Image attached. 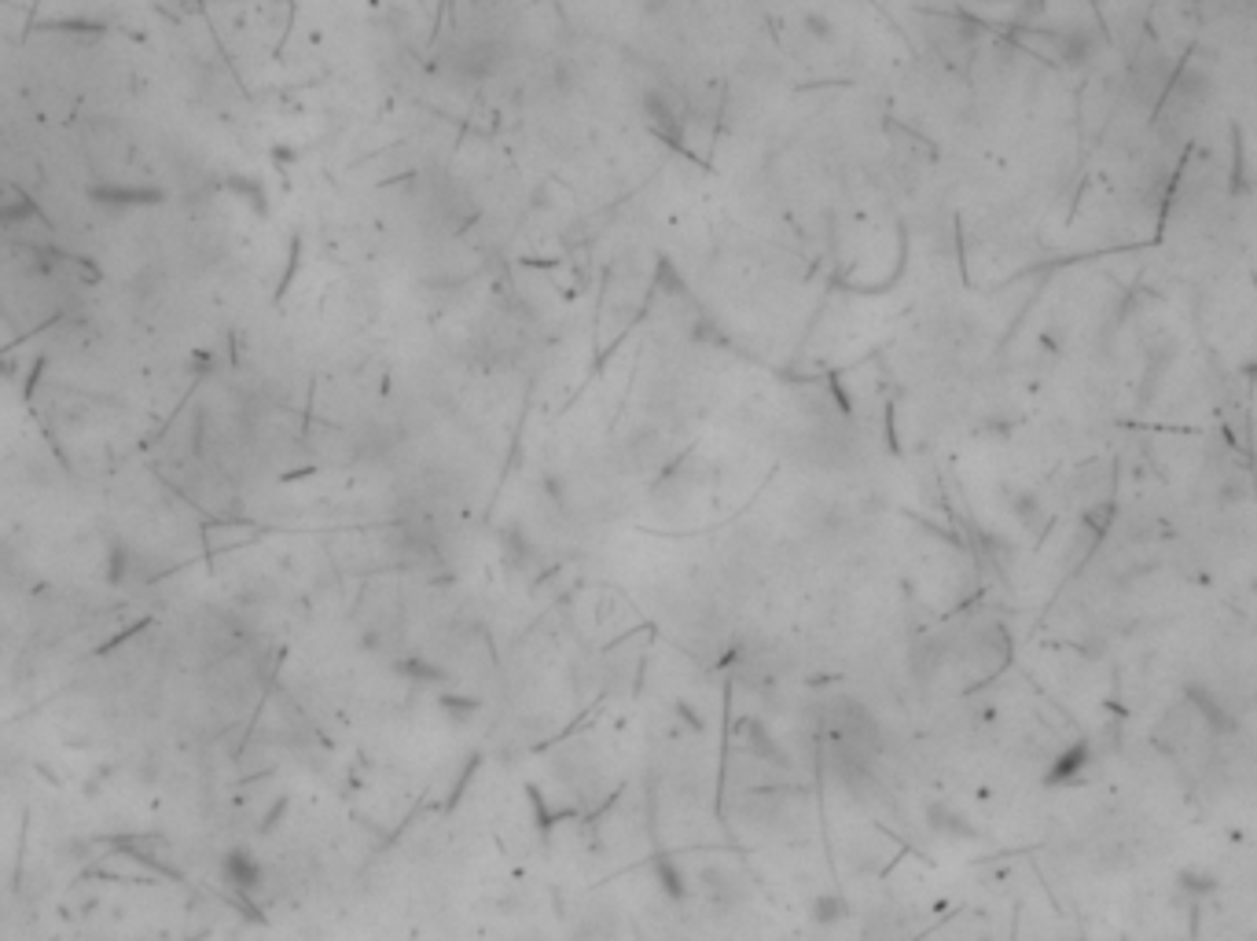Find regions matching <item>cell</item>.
Masks as SVG:
<instances>
[{"mask_svg":"<svg viewBox=\"0 0 1257 941\" xmlns=\"http://www.w3.org/2000/svg\"><path fill=\"white\" fill-rule=\"evenodd\" d=\"M655 879H658V890L669 897V901H684L691 894L688 886V872L680 868L673 857H658L655 861Z\"/></svg>","mask_w":1257,"mask_h":941,"instance_id":"2","label":"cell"},{"mask_svg":"<svg viewBox=\"0 0 1257 941\" xmlns=\"http://www.w3.org/2000/svg\"><path fill=\"white\" fill-rule=\"evenodd\" d=\"M846 912H850V905H846V897H838L835 890L813 897V905H809V919H813L816 927H835V923L846 919Z\"/></svg>","mask_w":1257,"mask_h":941,"instance_id":"3","label":"cell"},{"mask_svg":"<svg viewBox=\"0 0 1257 941\" xmlns=\"http://www.w3.org/2000/svg\"><path fill=\"white\" fill-rule=\"evenodd\" d=\"M442 710L453 717V721H471V717H478L482 703H478V699H467V695H442Z\"/></svg>","mask_w":1257,"mask_h":941,"instance_id":"6","label":"cell"},{"mask_svg":"<svg viewBox=\"0 0 1257 941\" xmlns=\"http://www.w3.org/2000/svg\"><path fill=\"white\" fill-rule=\"evenodd\" d=\"M930 824L945 835H974V828H967V820L960 813H949L945 805H930Z\"/></svg>","mask_w":1257,"mask_h":941,"instance_id":"5","label":"cell"},{"mask_svg":"<svg viewBox=\"0 0 1257 941\" xmlns=\"http://www.w3.org/2000/svg\"><path fill=\"white\" fill-rule=\"evenodd\" d=\"M221 879L228 883V890H236L239 897H254L265 886V868L250 850H228L221 861Z\"/></svg>","mask_w":1257,"mask_h":941,"instance_id":"1","label":"cell"},{"mask_svg":"<svg viewBox=\"0 0 1257 941\" xmlns=\"http://www.w3.org/2000/svg\"><path fill=\"white\" fill-rule=\"evenodd\" d=\"M1085 765H1088V747H1085V743H1077V747H1070L1063 758L1055 761V769H1052V776H1048V780H1052V783L1074 780L1077 772H1085Z\"/></svg>","mask_w":1257,"mask_h":941,"instance_id":"4","label":"cell"}]
</instances>
